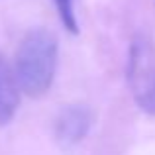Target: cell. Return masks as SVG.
Wrapping results in <instances>:
<instances>
[{"label":"cell","mask_w":155,"mask_h":155,"mask_svg":"<svg viewBox=\"0 0 155 155\" xmlns=\"http://www.w3.org/2000/svg\"><path fill=\"white\" fill-rule=\"evenodd\" d=\"M20 104V84L16 79L14 67L0 55V126H6L16 116Z\"/></svg>","instance_id":"obj_4"},{"label":"cell","mask_w":155,"mask_h":155,"mask_svg":"<svg viewBox=\"0 0 155 155\" xmlns=\"http://www.w3.org/2000/svg\"><path fill=\"white\" fill-rule=\"evenodd\" d=\"M55 4L57 16H59L61 24L65 26V30L71 34H79V22H77L75 14V0H53Z\"/></svg>","instance_id":"obj_5"},{"label":"cell","mask_w":155,"mask_h":155,"mask_svg":"<svg viewBox=\"0 0 155 155\" xmlns=\"http://www.w3.org/2000/svg\"><path fill=\"white\" fill-rule=\"evenodd\" d=\"M91 110L83 104H71L59 112L55 120V137L61 147H73L84 140L91 128Z\"/></svg>","instance_id":"obj_3"},{"label":"cell","mask_w":155,"mask_h":155,"mask_svg":"<svg viewBox=\"0 0 155 155\" xmlns=\"http://www.w3.org/2000/svg\"><path fill=\"white\" fill-rule=\"evenodd\" d=\"M130 83H132L137 106L143 112L155 116V67L151 65L149 51L145 49L143 43H137L132 49Z\"/></svg>","instance_id":"obj_2"},{"label":"cell","mask_w":155,"mask_h":155,"mask_svg":"<svg viewBox=\"0 0 155 155\" xmlns=\"http://www.w3.org/2000/svg\"><path fill=\"white\" fill-rule=\"evenodd\" d=\"M57 55V38L45 28H34L22 38L16 51L14 73L24 94L31 98L47 94L55 79Z\"/></svg>","instance_id":"obj_1"}]
</instances>
